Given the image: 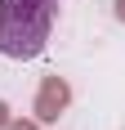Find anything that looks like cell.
Wrapping results in <instances>:
<instances>
[{"label":"cell","instance_id":"6da1fadb","mask_svg":"<svg viewBox=\"0 0 125 130\" xmlns=\"http://www.w3.org/2000/svg\"><path fill=\"white\" fill-rule=\"evenodd\" d=\"M49 5H27V0H0V54L5 58H36L54 31Z\"/></svg>","mask_w":125,"mask_h":130},{"label":"cell","instance_id":"5b68a950","mask_svg":"<svg viewBox=\"0 0 125 130\" xmlns=\"http://www.w3.org/2000/svg\"><path fill=\"white\" fill-rule=\"evenodd\" d=\"M27 5H49V9H58V0H27Z\"/></svg>","mask_w":125,"mask_h":130},{"label":"cell","instance_id":"277c9868","mask_svg":"<svg viewBox=\"0 0 125 130\" xmlns=\"http://www.w3.org/2000/svg\"><path fill=\"white\" fill-rule=\"evenodd\" d=\"M5 121H9V108H5V99H0V130H5Z\"/></svg>","mask_w":125,"mask_h":130},{"label":"cell","instance_id":"3957f363","mask_svg":"<svg viewBox=\"0 0 125 130\" xmlns=\"http://www.w3.org/2000/svg\"><path fill=\"white\" fill-rule=\"evenodd\" d=\"M5 130H40V121H13V117H9V121H5Z\"/></svg>","mask_w":125,"mask_h":130},{"label":"cell","instance_id":"7a4b0ae2","mask_svg":"<svg viewBox=\"0 0 125 130\" xmlns=\"http://www.w3.org/2000/svg\"><path fill=\"white\" fill-rule=\"evenodd\" d=\"M67 103H72V85L62 76H45L40 81V94H36V121L40 126L58 121L62 112H67Z\"/></svg>","mask_w":125,"mask_h":130},{"label":"cell","instance_id":"8992f818","mask_svg":"<svg viewBox=\"0 0 125 130\" xmlns=\"http://www.w3.org/2000/svg\"><path fill=\"white\" fill-rule=\"evenodd\" d=\"M116 18H121V23H125V0H116Z\"/></svg>","mask_w":125,"mask_h":130}]
</instances>
